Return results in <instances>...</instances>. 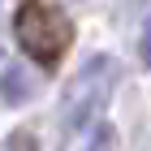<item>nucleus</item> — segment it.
Returning a JSON list of instances; mask_svg holds the SVG:
<instances>
[{"mask_svg":"<svg viewBox=\"0 0 151 151\" xmlns=\"http://www.w3.org/2000/svg\"><path fill=\"white\" fill-rule=\"evenodd\" d=\"M13 35H17V47L35 65L56 69L60 56L73 43V26H69V17H65V9L56 0H22L17 17H13Z\"/></svg>","mask_w":151,"mask_h":151,"instance_id":"nucleus-1","label":"nucleus"},{"mask_svg":"<svg viewBox=\"0 0 151 151\" xmlns=\"http://www.w3.org/2000/svg\"><path fill=\"white\" fill-rule=\"evenodd\" d=\"M112 82H116L112 56H91L78 69V78L69 82V91L60 99V125H65V134H82L86 125L99 121L108 95H112Z\"/></svg>","mask_w":151,"mask_h":151,"instance_id":"nucleus-2","label":"nucleus"},{"mask_svg":"<svg viewBox=\"0 0 151 151\" xmlns=\"http://www.w3.org/2000/svg\"><path fill=\"white\" fill-rule=\"evenodd\" d=\"M30 95H35V78H30L22 65H4V69H0V99H4L9 108L26 104Z\"/></svg>","mask_w":151,"mask_h":151,"instance_id":"nucleus-3","label":"nucleus"},{"mask_svg":"<svg viewBox=\"0 0 151 151\" xmlns=\"http://www.w3.org/2000/svg\"><path fill=\"white\" fill-rule=\"evenodd\" d=\"M4 151H39V138L30 134V129H13L9 134V147Z\"/></svg>","mask_w":151,"mask_h":151,"instance_id":"nucleus-4","label":"nucleus"},{"mask_svg":"<svg viewBox=\"0 0 151 151\" xmlns=\"http://www.w3.org/2000/svg\"><path fill=\"white\" fill-rule=\"evenodd\" d=\"M138 60L151 69V13H147V22H142V30H138Z\"/></svg>","mask_w":151,"mask_h":151,"instance_id":"nucleus-5","label":"nucleus"}]
</instances>
